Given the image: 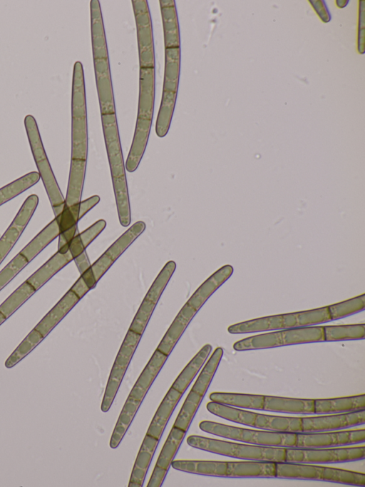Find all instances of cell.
<instances>
[{"mask_svg": "<svg viewBox=\"0 0 365 487\" xmlns=\"http://www.w3.org/2000/svg\"><path fill=\"white\" fill-rule=\"evenodd\" d=\"M232 273V266L225 265L213 273L195 291L171 323L157 346V350L168 356L170 354L193 317Z\"/></svg>", "mask_w": 365, "mask_h": 487, "instance_id": "1", "label": "cell"}, {"mask_svg": "<svg viewBox=\"0 0 365 487\" xmlns=\"http://www.w3.org/2000/svg\"><path fill=\"white\" fill-rule=\"evenodd\" d=\"M101 121L118 219L127 227L131 221L130 206L116 114H102Z\"/></svg>", "mask_w": 365, "mask_h": 487, "instance_id": "2", "label": "cell"}, {"mask_svg": "<svg viewBox=\"0 0 365 487\" xmlns=\"http://www.w3.org/2000/svg\"><path fill=\"white\" fill-rule=\"evenodd\" d=\"M328 307L277 314L232 324L227 328L232 334L250 333L317 326L331 321Z\"/></svg>", "mask_w": 365, "mask_h": 487, "instance_id": "3", "label": "cell"}, {"mask_svg": "<svg viewBox=\"0 0 365 487\" xmlns=\"http://www.w3.org/2000/svg\"><path fill=\"white\" fill-rule=\"evenodd\" d=\"M145 224L138 221L126 230L108 248L82 273L71 287L81 299L94 288L115 261L145 231Z\"/></svg>", "mask_w": 365, "mask_h": 487, "instance_id": "4", "label": "cell"}, {"mask_svg": "<svg viewBox=\"0 0 365 487\" xmlns=\"http://www.w3.org/2000/svg\"><path fill=\"white\" fill-rule=\"evenodd\" d=\"M186 442L192 448L231 458L274 462L285 461L286 448L284 447L237 443L198 435L189 436Z\"/></svg>", "mask_w": 365, "mask_h": 487, "instance_id": "5", "label": "cell"}, {"mask_svg": "<svg viewBox=\"0 0 365 487\" xmlns=\"http://www.w3.org/2000/svg\"><path fill=\"white\" fill-rule=\"evenodd\" d=\"M81 298L71 289L56 303L29 333L5 361L11 368L30 353L79 302Z\"/></svg>", "mask_w": 365, "mask_h": 487, "instance_id": "6", "label": "cell"}, {"mask_svg": "<svg viewBox=\"0 0 365 487\" xmlns=\"http://www.w3.org/2000/svg\"><path fill=\"white\" fill-rule=\"evenodd\" d=\"M276 478L311 480L364 487L365 474L313 463L276 462Z\"/></svg>", "mask_w": 365, "mask_h": 487, "instance_id": "7", "label": "cell"}, {"mask_svg": "<svg viewBox=\"0 0 365 487\" xmlns=\"http://www.w3.org/2000/svg\"><path fill=\"white\" fill-rule=\"evenodd\" d=\"M88 126L83 65L73 66L71 98V160L87 161Z\"/></svg>", "mask_w": 365, "mask_h": 487, "instance_id": "8", "label": "cell"}, {"mask_svg": "<svg viewBox=\"0 0 365 487\" xmlns=\"http://www.w3.org/2000/svg\"><path fill=\"white\" fill-rule=\"evenodd\" d=\"M323 341V326L317 325L255 335L237 341L233 344V348L244 351Z\"/></svg>", "mask_w": 365, "mask_h": 487, "instance_id": "9", "label": "cell"}, {"mask_svg": "<svg viewBox=\"0 0 365 487\" xmlns=\"http://www.w3.org/2000/svg\"><path fill=\"white\" fill-rule=\"evenodd\" d=\"M199 428L206 433L248 444L284 448L296 446V433H281L262 429L253 430L210 421H201L199 423Z\"/></svg>", "mask_w": 365, "mask_h": 487, "instance_id": "10", "label": "cell"}, {"mask_svg": "<svg viewBox=\"0 0 365 487\" xmlns=\"http://www.w3.org/2000/svg\"><path fill=\"white\" fill-rule=\"evenodd\" d=\"M24 126L38 173L45 187L54 216H58L63 211L65 199L47 158L34 117L31 115L26 116Z\"/></svg>", "mask_w": 365, "mask_h": 487, "instance_id": "11", "label": "cell"}, {"mask_svg": "<svg viewBox=\"0 0 365 487\" xmlns=\"http://www.w3.org/2000/svg\"><path fill=\"white\" fill-rule=\"evenodd\" d=\"M365 458V447L286 448L285 461L304 463H339Z\"/></svg>", "mask_w": 365, "mask_h": 487, "instance_id": "12", "label": "cell"}, {"mask_svg": "<svg viewBox=\"0 0 365 487\" xmlns=\"http://www.w3.org/2000/svg\"><path fill=\"white\" fill-rule=\"evenodd\" d=\"M142 335L128 329L111 368L105 388L101 409L106 413L110 408L123 381Z\"/></svg>", "mask_w": 365, "mask_h": 487, "instance_id": "13", "label": "cell"}, {"mask_svg": "<svg viewBox=\"0 0 365 487\" xmlns=\"http://www.w3.org/2000/svg\"><path fill=\"white\" fill-rule=\"evenodd\" d=\"M175 268L176 263L173 261H169L165 264L145 295L129 326V330L140 335L143 334L153 311Z\"/></svg>", "mask_w": 365, "mask_h": 487, "instance_id": "14", "label": "cell"}, {"mask_svg": "<svg viewBox=\"0 0 365 487\" xmlns=\"http://www.w3.org/2000/svg\"><path fill=\"white\" fill-rule=\"evenodd\" d=\"M365 441V429L339 430L314 433H297L298 448L349 446Z\"/></svg>", "mask_w": 365, "mask_h": 487, "instance_id": "15", "label": "cell"}, {"mask_svg": "<svg viewBox=\"0 0 365 487\" xmlns=\"http://www.w3.org/2000/svg\"><path fill=\"white\" fill-rule=\"evenodd\" d=\"M137 29L140 67H155L153 27L148 1H132Z\"/></svg>", "mask_w": 365, "mask_h": 487, "instance_id": "16", "label": "cell"}, {"mask_svg": "<svg viewBox=\"0 0 365 487\" xmlns=\"http://www.w3.org/2000/svg\"><path fill=\"white\" fill-rule=\"evenodd\" d=\"M302 433L344 430L365 423V409L356 411L302 417Z\"/></svg>", "mask_w": 365, "mask_h": 487, "instance_id": "17", "label": "cell"}, {"mask_svg": "<svg viewBox=\"0 0 365 487\" xmlns=\"http://www.w3.org/2000/svg\"><path fill=\"white\" fill-rule=\"evenodd\" d=\"M101 114H115L108 58L93 59Z\"/></svg>", "mask_w": 365, "mask_h": 487, "instance_id": "18", "label": "cell"}, {"mask_svg": "<svg viewBox=\"0 0 365 487\" xmlns=\"http://www.w3.org/2000/svg\"><path fill=\"white\" fill-rule=\"evenodd\" d=\"M153 116L138 114L133 139L125 163V170L135 171L145 151L152 125Z\"/></svg>", "mask_w": 365, "mask_h": 487, "instance_id": "19", "label": "cell"}, {"mask_svg": "<svg viewBox=\"0 0 365 487\" xmlns=\"http://www.w3.org/2000/svg\"><path fill=\"white\" fill-rule=\"evenodd\" d=\"M168 357L157 349L154 351L130 390V398L143 402Z\"/></svg>", "mask_w": 365, "mask_h": 487, "instance_id": "20", "label": "cell"}, {"mask_svg": "<svg viewBox=\"0 0 365 487\" xmlns=\"http://www.w3.org/2000/svg\"><path fill=\"white\" fill-rule=\"evenodd\" d=\"M227 478H276V462L255 460L227 461Z\"/></svg>", "mask_w": 365, "mask_h": 487, "instance_id": "21", "label": "cell"}, {"mask_svg": "<svg viewBox=\"0 0 365 487\" xmlns=\"http://www.w3.org/2000/svg\"><path fill=\"white\" fill-rule=\"evenodd\" d=\"M182 393L170 387L158 407L146 434L160 440L165 427L179 401Z\"/></svg>", "mask_w": 365, "mask_h": 487, "instance_id": "22", "label": "cell"}, {"mask_svg": "<svg viewBox=\"0 0 365 487\" xmlns=\"http://www.w3.org/2000/svg\"><path fill=\"white\" fill-rule=\"evenodd\" d=\"M159 441L155 437L145 434L131 471L128 487H142L143 486Z\"/></svg>", "mask_w": 365, "mask_h": 487, "instance_id": "23", "label": "cell"}, {"mask_svg": "<svg viewBox=\"0 0 365 487\" xmlns=\"http://www.w3.org/2000/svg\"><path fill=\"white\" fill-rule=\"evenodd\" d=\"M263 411L300 415L314 414V399L264 395Z\"/></svg>", "mask_w": 365, "mask_h": 487, "instance_id": "24", "label": "cell"}, {"mask_svg": "<svg viewBox=\"0 0 365 487\" xmlns=\"http://www.w3.org/2000/svg\"><path fill=\"white\" fill-rule=\"evenodd\" d=\"M365 409V394L314 399V414H331Z\"/></svg>", "mask_w": 365, "mask_h": 487, "instance_id": "25", "label": "cell"}, {"mask_svg": "<svg viewBox=\"0 0 365 487\" xmlns=\"http://www.w3.org/2000/svg\"><path fill=\"white\" fill-rule=\"evenodd\" d=\"M73 261L68 251L62 253L57 251L46 263L32 273L26 281L37 291L63 268Z\"/></svg>", "mask_w": 365, "mask_h": 487, "instance_id": "26", "label": "cell"}, {"mask_svg": "<svg viewBox=\"0 0 365 487\" xmlns=\"http://www.w3.org/2000/svg\"><path fill=\"white\" fill-rule=\"evenodd\" d=\"M170 466L189 473L227 477V461L202 460H173Z\"/></svg>", "mask_w": 365, "mask_h": 487, "instance_id": "27", "label": "cell"}, {"mask_svg": "<svg viewBox=\"0 0 365 487\" xmlns=\"http://www.w3.org/2000/svg\"><path fill=\"white\" fill-rule=\"evenodd\" d=\"M91 29L93 59L108 58L106 38L100 3L91 1Z\"/></svg>", "mask_w": 365, "mask_h": 487, "instance_id": "28", "label": "cell"}, {"mask_svg": "<svg viewBox=\"0 0 365 487\" xmlns=\"http://www.w3.org/2000/svg\"><path fill=\"white\" fill-rule=\"evenodd\" d=\"M165 48L180 47V29L174 0H160Z\"/></svg>", "mask_w": 365, "mask_h": 487, "instance_id": "29", "label": "cell"}, {"mask_svg": "<svg viewBox=\"0 0 365 487\" xmlns=\"http://www.w3.org/2000/svg\"><path fill=\"white\" fill-rule=\"evenodd\" d=\"M255 428L281 433L302 432V417H289L257 413Z\"/></svg>", "mask_w": 365, "mask_h": 487, "instance_id": "30", "label": "cell"}, {"mask_svg": "<svg viewBox=\"0 0 365 487\" xmlns=\"http://www.w3.org/2000/svg\"><path fill=\"white\" fill-rule=\"evenodd\" d=\"M86 169V161L71 160L68 187L63 209L76 206L81 201Z\"/></svg>", "mask_w": 365, "mask_h": 487, "instance_id": "31", "label": "cell"}, {"mask_svg": "<svg viewBox=\"0 0 365 487\" xmlns=\"http://www.w3.org/2000/svg\"><path fill=\"white\" fill-rule=\"evenodd\" d=\"M138 114L153 116L155 102V67H140Z\"/></svg>", "mask_w": 365, "mask_h": 487, "instance_id": "32", "label": "cell"}, {"mask_svg": "<svg viewBox=\"0 0 365 487\" xmlns=\"http://www.w3.org/2000/svg\"><path fill=\"white\" fill-rule=\"evenodd\" d=\"M210 344H205L184 367L171 387L184 393L203 366L212 351Z\"/></svg>", "mask_w": 365, "mask_h": 487, "instance_id": "33", "label": "cell"}, {"mask_svg": "<svg viewBox=\"0 0 365 487\" xmlns=\"http://www.w3.org/2000/svg\"><path fill=\"white\" fill-rule=\"evenodd\" d=\"M209 398L211 401L240 408L262 410L264 395L212 392L210 394Z\"/></svg>", "mask_w": 365, "mask_h": 487, "instance_id": "34", "label": "cell"}, {"mask_svg": "<svg viewBox=\"0 0 365 487\" xmlns=\"http://www.w3.org/2000/svg\"><path fill=\"white\" fill-rule=\"evenodd\" d=\"M58 222V216H56L20 251L30 262L58 237L60 233Z\"/></svg>", "mask_w": 365, "mask_h": 487, "instance_id": "35", "label": "cell"}, {"mask_svg": "<svg viewBox=\"0 0 365 487\" xmlns=\"http://www.w3.org/2000/svg\"><path fill=\"white\" fill-rule=\"evenodd\" d=\"M142 402L128 396L110 436L109 446L111 448H116L133 421Z\"/></svg>", "mask_w": 365, "mask_h": 487, "instance_id": "36", "label": "cell"}, {"mask_svg": "<svg viewBox=\"0 0 365 487\" xmlns=\"http://www.w3.org/2000/svg\"><path fill=\"white\" fill-rule=\"evenodd\" d=\"M180 70V47L165 49L163 92L178 94Z\"/></svg>", "mask_w": 365, "mask_h": 487, "instance_id": "37", "label": "cell"}, {"mask_svg": "<svg viewBox=\"0 0 365 487\" xmlns=\"http://www.w3.org/2000/svg\"><path fill=\"white\" fill-rule=\"evenodd\" d=\"M207 410L222 418L254 427L257 413L240 409L234 406L216 403L214 401L208 402L206 405Z\"/></svg>", "mask_w": 365, "mask_h": 487, "instance_id": "38", "label": "cell"}, {"mask_svg": "<svg viewBox=\"0 0 365 487\" xmlns=\"http://www.w3.org/2000/svg\"><path fill=\"white\" fill-rule=\"evenodd\" d=\"M324 341L364 340L365 323L323 326Z\"/></svg>", "mask_w": 365, "mask_h": 487, "instance_id": "39", "label": "cell"}, {"mask_svg": "<svg viewBox=\"0 0 365 487\" xmlns=\"http://www.w3.org/2000/svg\"><path fill=\"white\" fill-rule=\"evenodd\" d=\"M186 432L173 426L157 459L156 466L168 470L179 450Z\"/></svg>", "mask_w": 365, "mask_h": 487, "instance_id": "40", "label": "cell"}, {"mask_svg": "<svg viewBox=\"0 0 365 487\" xmlns=\"http://www.w3.org/2000/svg\"><path fill=\"white\" fill-rule=\"evenodd\" d=\"M106 221L100 219L76 236L68 244V249L73 258H76L84 251L91 243L103 231Z\"/></svg>", "mask_w": 365, "mask_h": 487, "instance_id": "41", "label": "cell"}, {"mask_svg": "<svg viewBox=\"0 0 365 487\" xmlns=\"http://www.w3.org/2000/svg\"><path fill=\"white\" fill-rule=\"evenodd\" d=\"M223 349L217 347L203 366L191 390L205 396L223 356Z\"/></svg>", "mask_w": 365, "mask_h": 487, "instance_id": "42", "label": "cell"}, {"mask_svg": "<svg viewBox=\"0 0 365 487\" xmlns=\"http://www.w3.org/2000/svg\"><path fill=\"white\" fill-rule=\"evenodd\" d=\"M204 397V396L190 390L181 406L173 426L187 431Z\"/></svg>", "mask_w": 365, "mask_h": 487, "instance_id": "43", "label": "cell"}, {"mask_svg": "<svg viewBox=\"0 0 365 487\" xmlns=\"http://www.w3.org/2000/svg\"><path fill=\"white\" fill-rule=\"evenodd\" d=\"M35 292V288L25 281L0 305V313L8 319Z\"/></svg>", "mask_w": 365, "mask_h": 487, "instance_id": "44", "label": "cell"}, {"mask_svg": "<svg viewBox=\"0 0 365 487\" xmlns=\"http://www.w3.org/2000/svg\"><path fill=\"white\" fill-rule=\"evenodd\" d=\"M40 179L38 172L32 171L0 189V206L19 196Z\"/></svg>", "mask_w": 365, "mask_h": 487, "instance_id": "45", "label": "cell"}, {"mask_svg": "<svg viewBox=\"0 0 365 487\" xmlns=\"http://www.w3.org/2000/svg\"><path fill=\"white\" fill-rule=\"evenodd\" d=\"M327 307L331 321L359 313L365 309V293Z\"/></svg>", "mask_w": 365, "mask_h": 487, "instance_id": "46", "label": "cell"}, {"mask_svg": "<svg viewBox=\"0 0 365 487\" xmlns=\"http://www.w3.org/2000/svg\"><path fill=\"white\" fill-rule=\"evenodd\" d=\"M30 261L20 251L0 271V291H1Z\"/></svg>", "mask_w": 365, "mask_h": 487, "instance_id": "47", "label": "cell"}, {"mask_svg": "<svg viewBox=\"0 0 365 487\" xmlns=\"http://www.w3.org/2000/svg\"><path fill=\"white\" fill-rule=\"evenodd\" d=\"M168 470L155 466L151 476L147 484V487H160L162 486Z\"/></svg>", "mask_w": 365, "mask_h": 487, "instance_id": "48", "label": "cell"}, {"mask_svg": "<svg viewBox=\"0 0 365 487\" xmlns=\"http://www.w3.org/2000/svg\"><path fill=\"white\" fill-rule=\"evenodd\" d=\"M79 272L82 274L90 266V261L86 251L73 259Z\"/></svg>", "mask_w": 365, "mask_h": 487, "instance_id": "49", "label": "cell"}, {"mask_svg": "<svg viewBox=\"0 0 365 487\" xmlns=\"http://www.w3.org/2000/svg\"><path fill=\"white\" fill-rule=\"evenodd\" d=\"M7 320L5 316L0 313V326L6 321Z\"/></svg>", "mask_w": 365, "mask_h": 487, "instance_id": "50", "label": "cell"}]
</instances>
